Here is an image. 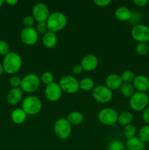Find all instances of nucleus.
<instances>
[{
  "label": "nucleus",
  "instance_id": "7ed1b4c3",
  "mask_svg": "<svg viewBox=\"0 0 149 150\" xmlns=\"http://www.w3.org/2000/svg\"><path fill=\"white\" fill-rule=\"evenodd\" d=\"M42 108V101L35 95H29L22 101L21 108L27 115H36L40 112Z\"/></svg>",
  "mask_w": 149,
  "mask_h": 150
},
{
  "label": "nucleus",
  "instance_id": "cd10ccee",
  "mask_svg": "<svg viewBox=\"0 0 149 150\" xmlns=\"http://www.w3.org/2000/svg\"><path fill=\"white\" fill-rule=\"evenodd\" d=\"M148 45L146 42H137L135 47V51L137 54L140 56H145L148 52Z\"/></svg>",
  "mask_w": 149,
  "mask_h": 150
},
{
  "label": "nucleus",
  "instance_id": "c85d7f7f",
  "mask_svg": "<svg viewBox=\"0 0 149 150\" xmlns=\"http://www.w3.org/2000/svg\"><path fill=\"white\" fill-rule=\"evenodd\" d=\"M40 80L44 84L48 85L50 83H53L54 81V76L52 73L49 71H45L41 75Z\"/></svg>",
  "mask_w": 149,
  "mask_h": 150
},
{
  "label": "nucleus",
  "instance_id": "6e6552de",
  "mask_svg": "<svg viewBox=\"0 0 149 150\" xmlns=\"http://www.w3.org/2000/svg\"><path fill=\"white\" fill-rule=\"evenodd\" d=\"M148 96L145 92H134L129 98V105L134 111H144L148 105Z\"/></svg>",
  "mask_w": 149,
  "mask_h": 150
},
{
  "label": "nucleus",
  "instance_id": "4468645a",
  "mask_svg": "<svg viewBox=\"0 0 149 150\" xmlns=\"http://www.w3.org/2000/svg\"><path fill=\"white\" fill-rule=\"evenodd\" d=\"M98 64V58L93 54H87L84 56L80 62V65L83 67V70L87 72L94 70L97 67Z\"/></svg>",
  "mask_w": 149,
  "mask_h": 150
},
{
  "label": "nucleus",
  "instance_id": "a19ab883",
  "mask_svg": "<svg viewBox=\"0 0 149 150\" xmlns=\"http://www.w3.org/2000/svg\"><path fill=\"white\" fill-rule=\"evenodd\" d=\"M4 2H6L10 6H14L15 4H17L18 3V1L17 0H6V1H4Z\"/></svg>",
  "mask_w": 149,
  "mask_h": 150
},
{
  "label": "nucleus",
  "instance_id": "79ce46f5",
  "mask_svg": "<svg viewBox=\"0 0 149 150\" xmlns=\"http://www.w3.org/2000/svg\"><path fill=\"white\" fill-rule=\"evenodd\" d=\"M3 71H4V70H3L2 64H1V63H0V76H1V74H2Z\"/></svg>",
  "mask_w": 149,
  "mask_h": 150
},
{
  "label": "nucleus",
  "instance_id": "1a4fd4ad",
  "mask_svg": "<svg viewBox=\"0 0 149 150\" xmlns=\"http://www.w3.org/2000/svg\"><path fill=\"white\" fill-rule=\"evenodd\" d=\"M92 96L96 102L100 103H107L112 99V90L107 87L105 85H99L93 89Z\"/></svg>",
  "mask_w": 149,
  "mask_h": 150
},
{
  "label": "nucleus",
  "instance_id": "39448f33",
  "mask_svg": "<svg viewBox=\"0 0 149 150\" xmlns=\"http://www.w3.org/2000/svg\"><path fill=\"white\" fill-rule=\"evenodd\" d=\"M40 85L39 77L35 73H29L26 75L21 79L20 88L23 92L27 93H33L36 92Z\"/></svg>",
  "mask_w": 149,
  "mask_h": 150
},
{
  "label": "nucleus",
  "instance_id": "7c9ffc66",
  "mask_svg": "<svg viewBox=\"0 0 149 150\" xmlns=\"http://www.w3.org/2000/svg\"><path fill=\"white\" fill-rule=\"evenodd\" d=\"M108 150H126V146L121 141L115 140L108 145Z\"/></svg>",
  "mask_w": 149,
  "mask_h": 150
},
{
  "label": "nucleus",
  "instance_id": "f704fd0d",
  "mask_svg": "<svg viewBox=\"0 0 149 150\" xmlns=\"http://www.w3.org/2000/svg\"><path fill=\"white\" fill-rule=\"evenodd\" d=\"M36 29L38 32V33H41V34L46 33V32L48 31V26H47L46 22H37Z\"/></svg>",
  "mask_w": 149,
  "mask_h": 150
},
{
  "label": "nucleus",
  "instance_id": "5701e85b",
  "mask_svg": "<svg viewBox=\"0 0 149 150\" xmlns=\"http://www.w3.org/2000/svg\"><path fill=\"white\" fill-rule=\"evenodd\" d=\"M67 120L71 125H78L83 121V115L77 111H73L67 115Z\"/></svg>",
  "mask_w": 149,
  "mask_h": 150
},
{
  "label": "nucleus",
  "instance_id": "f03ea898",
  "mask_svg": "<svg viewBox=\"0 0 149 150\" xmlns=\"http://www.w3.org/2000/svg\"><path fill=\"white\" fill-rule=\"evenodd\" d=\"M46 23L48 31L56 33L65 28L67 24V18L61 12L56 11L50 14Z\"/></svg>",
  "mask_w": 149,
  "mask_h": 150
},
{
  "label": "nucleus",
  "instance_id": "dca6fc26",
  "mask_svg": "<svg viewBox=\"0 0 149 150\" xmlns=\"http://www.w3.org/2000/svg\"><path fill=\"white\" fill-rule=\"evenodd\" d=\"M23 92L20 87L12 88L9 90L7 95V100L9 104L15 105L23 100Z\"/></svg>",
  "mask_w": 149,
  "mask_h": 150
},
{
  "label": "nucleus",
  "instance_id": "473e14b6",
  "mask_svg": "<svg viewBox=\"0 0 149 150\" xmlns=\"http://www.w3.org/2000/svg\"><path fill=\"white\" fill-rule=\"evenodd\" d=\"M34 22V18L33 16H30V15L24 16V18H23V23L25 27H33Z\"/></svg>",
  "mask_w": 149,
  "mask_h": 150
},
{
  "label": "nucleus",
  "instance_id": "ddd939ff",
  "mask_svg": "<svg viewBox=\"0 0 149 150\" xmlns=\"http://www.w3.org/2000/svg\"><path fill=\"white\" fill-rule=\"evenodd\" d=\"M45 98L50 102H56L61 98L62 95V90L58 83L53 82L47 85L45 89Z\"/></svg>",
  "mask_w": 149,
  "mask_h": 150
},
{
  "label": "nucleus",
  "instance_id": "20e7f679",
  "mask_svg": "<svg viewBox=\"0 0 149 150\" xmlns=\"http://www.w3.org/2000/svg\"><path fill=\"white\" fill-rule=\"evenodd\" d=\"M58 84L62 92L67 94H74L80 89L79 81L71 75L62 76L58 81Z\"/></svg>",
  "mask_w": 149,
  "mask_h": 150
},
{
  "label": "nucleus",
  "instance_id": "bb28decb",
  "mask_svg": "<svg viewBox=\"0 0 149 150\" xmlns=\"http://www.w3.org/2000/svg\"><path fill=\"white\" fill-rule=\"evenodd\" d=\"M136 127L132 124H129L128 125L125 126L124 129V136L127 138V139H131V138L134 137L136 135Z\"/></svg>",
  "mask_w": 149,
  "mask_h": 150
},
{
  "label": "nucleus",
  "instance_id": "c03bdc74",
  "mask_svg": "<svg viewBox=\"0 0 149 150\" xmlns=\"http://www.w3.org/2000/svg\"><path fill=\"white\" fill-rule=\"evenodd\" d=\"M148 105H149V96H148Z\"/></svg>",
  "mask_w": 149,
  "mask_h": 150
},
{
  "label": "nucleus",
  "instance_id": "37998d69",
  "mask_svg": "<svg viewBox=\"0 0 149 150\" xmlns=\"http://www.w3.org/2000/svg\"><path fill=\"white\" fill-rule=\"evenodd\" d=\"M4 0H0V7H2L3 4H4Z\"/></svg>",
  "mask_w": 149,
  "mask_h": 150
},
{
  "label": "nucleus",
  "instance_id": "f257e3e1",
  "mask_svg": "<svg viewBox=\"0 0 149 150\" xmlns=\"http://www.w3.org/2000/svg\"><path fill=\"white\" fill-rule=\"evenodd\" d=\"M22 64V58L18 54L15 52H9L3 59V70L7 74L13 75L20 70Z\"/></svg>",
  "mask_w": 149,
  "mask_h": 150
},
{
  "label": "nucleus",
  "instance_id": "423d86ee",
  "mask_svg": "<svg viewBox=\"0 0 149 150\" xmlns=\"http://www.w3.org/2000/svg\"><path fill=\"white\" fill-rule=\"evenodd\" d=\"M54 133L60 139L65 140L71 136L72 125L65 118H61L56 120L53 126Z\"/></svg>",
  "mask_w": 149,
  "mask_h": 150
},
{
  "label": "nucleus",
  "instance_id": "aec40b11",
  "mask_svg": "<svg viewBox=\"0 0 149 150\" xmlns=\"http://www.w3.org/2000/svg\"><path fill=\"white\" fill-rule=\"evenodd\" d=\"M11 120L16 125H21L27 118V114L21 108H15L10 114Z\"/></svg>",
  "mask_w": 149,
  "mask_h": 150
},
{
  "label": "nucleus",
  "instance_id": "f3484780",
  "mask_svg": "<svg viewBox=\"0 0 149 150\" xmlns=\"http://www.w3.org/2000/svg\"><path fill=\"white\" fill-rule=\"evenodd\" d=\"M123 83V81L120 75L117 73H111L107 76L105 79V86L110 90H116L120 89Z\"/></svg>",
  "mask_w": 149,
  "mask_h": 150
},
{
  "label": "nucleus",
  "instance_id": "58836bf2",
  "mask_svg": "<svg viewBox=\"0 0 149 150\" xmlns=\"http://www.w3.org/2000/svg\"><path fill=\"white\" fill-rule=\"evenodd\" d=\"M83 70V67H82V66L80 65V64H75V65L73 66L72 67V72L74 74H76V75L80 74Z\"/></svg>",
  "mask_w": 149,
  "mask_h": 150
},
{
  "label": "nucleus",
  "instance_id": "412c9836",
  "mask_svg": "<svg viewBox=\"0 0 149 150\" xmlns=\"http://www.w3.org/2000/svg\"><path fill=\"white\" fill-rule=\"evenodd\" d=\"M126 149L128 150H144L145 148V144L142 142L138 137L131 138L127 139L126 143Z\"/></svg>",
  "mask_w": 149,
  "mask_h": 150
},
{
  "label": "nucleus",
  "instance_id": "f8f14e48",
  "mask_svg": "<svg viewBox=\"0 0 149 150\" xmlns=\"http://www.w3.org/2000/svg\"><path fill=\"white\" fill-rule=\"evenodd\" d=\"M20 40L27 45H33L37 42L39 33L34 27H24L20 32Z\"/></svg>",
  "mask_w": 149,
  "mask_h": 150
},
{
  "label": "nucleus",
  "instance_id": "0eeeda50",
  "mask_svg": "<svg viewBox=\"0 0 149 150\" xmlns=\"http://www.w3.org/2000/svg\"><path fill=\"white\" fill-rule=\"evenodd\" d=\"M118 113L114 108H104L98 114V120L104 125L114 126L118 120Z\"/></svg>",
  "mask_w": 149,
  "mask_h": 150
},
{
  "label": "nucleus",
  "instance_id": "393cba45",
  "mask_svg": "<svg viewBox=\"0 0 149 150\" xmlns=\"http://www.w3.org/2000/svg\"><path fill=\"white\" fill-rule=\"evenodd\" d=\"M80 84V89L85 92L93 90L94 88V81L91 78H84L79 81Z\"/></svg>",
  "mask_w": 149,
  "mask_h": 150
},
{
  "label": "nucleus",
  "instance_id": "9b49d317",
  "mask_svg": "<svg viewBox=\"0 0 149 150\" xmlns=\"http://www.w3.org/2000/svg\"><path fill=\"white\" fill-rule=\"evenodd\" d=\"M50 14L49 8L45 3H37L32 8V16L37 22H46Z\"/></svg>",
  "mask_w": 149,
  "mask_h": 150
},
{
  "label": "nucleus",
  "instance_id": "ea45409f",
  "mask_svg": "<svg viewBox=\"0 0 149 150\" xmlns=\"http://www.w3.org/2000/svg\"><path fill=\"white\" fill-rule=\"evenodd\" d=\"M133 3L138 7H144L148 3V0H133Z\"/></svg>",
  "mask_w": 149,
  "mask_h": 150
},
{
  "label": "nucleus",
  "instance_id": "b1692460",
  "mask_svg": "<svg viewBox=\"0 0 149 150\" xmlns=\"http://www.w3.org/2000/svg\"><path fill=\"white\" fill-rule=\"evenodd\" d=\"M134 87L131 83H124L120 87V91L122 95L127 98H131L134 93Z\"/></svg>",
  "mask_w": 149,
  "mask_h": 150
},
{
  "label": "nucleus",
  "instance_id": "2eb2a0df",
  "mask_svg": "<svg viewBox=\"0 0 149 150\" xmlns=\"http://www.w3.org/2000/svg\"><path fill=\"white\" fill-rule=\"evenodd\" d=\"M132 84L137 92H145L149 90V79L145 75L135 76Z\"/></svg>",
  "mask_w": 149,
  "mask_h": 150
},
{
  "label": "nucleus",
  "instance_id": "2f4dec72",
  "mask_svg": "<svg viewBox=\"0 0 149 150\" xmlns=\"http://www.w3.org/2000/svg\"><path fill=\"white\" fill-rule=\"evenodd\" d=\"M10 52V45L5 40H0V55L5 56Z\"/></svg>",
  "mask_w": 149,
  "mask_h": 150
},
{
  "label": "nucleus",
  "instance_id": "c756f323",
  "mask_svg": "<svg viewBox=\"0 0 149 150\" xmlns=\"http://www.w3.org/2000/svg\"><path fill=\"white\" fill-rule=\"evenodd\" d=\"M121 77L124 83H131L134 81L135 76H134V73L131 70H128L123 72Z\"/></svg>",
  "mask_w": 149,
  "mask_h": 150
},
{
  "label": "nucleus",
  "instance_id": "72a5a7b5",
  "mask_svg": "<svg viewBox=\"0 0 149 150\" xmlns=\"http://www.w3.org/2000/svg\"><path fill=\"white\" fill-rule=\"evenodd\" d=\"M20 83H21V79L18 76H12L10 79V84L13 86V88L20 87Z\"/></svg>",
  "mask_w": 149,
  "mask_h": 150
},
{
  "label": "nucleus",
  "instance_id": "a878e982",
  "mask_svg": "<svg viewBox=\"0 0 149 150\" xmlns=\"http://www.w3.org/2000/svg\"><path fill=\"white\" fill-rule=\"evenodd\" d=\"M138 138L145 144L149 142V125H145L140 127L138 133Z\"/></svg>",
  "mask_w": 149,
  "mask_h": 150
},
{
  "label": "nucleus",
  "instance_id": "6ab92c4d",
  "mask_svg": "<svg viewBox=\"0 0 149 150\" xmlns=\"http://www.w3.org/2000/svg\"><path fill=\"white\" fill-rule=\"evenodd\" d=\"M115 16L116 19L122 22L129 21L131 20L132 16V12L125 6L118 7L115 12Z\"/></svg>",
  "mask_w": 149,
  "mask_h": 150
},
{
  "label": "nucleus",
  "instance_id": "a211bd4d",
  "mask_svg": "<svg viewBox=\"0 0 149 150\" xmlns=\"http://www.w3.org/2000/svg\"><path fill=\"white\" fill-rule=\"evenodd\" d=\"M58 38L55 32L48 31L42 36V42L44 46L47 48H53L56 45Z\"/></svg>",
  "mask_w": 149,
  "mask_h": 150
},
{
  "label": "nucleus",
  "instance_id": "e433bc0d",
  "mask_svg": "<svg viewBox=\"0 0 149 150\" xmlns=\"http://www.w3.org/2000/svg\"><path fill=\"white\" fill-rule=\"evenodd\" d=\"M140 19H141V16H140V13H132V16H131V18L129 21H131V23H134V25H136V24H138Z\"/></svg>",
  "mask_w": 149,
  "mask_h": 150
},
{
  "label": "nucleus",
  "instance_id": "4be33fe9",
  "mask_svg": "<svg viewBox=\"0 0 149 150\" xmlns=\"http://www.w3.org/2000/svg\"><path fill=\"white\" fill-rule=\"evenodd\" d=\"M133 121V115L131 112L127 111H124L118 114L117 122L121 125L127 126L128 125L131 124Z\"/></svg>",
  "mask_w": 149,
  "mask_h": 150
},
{
  "label": "nucleus",
  "instance_id": "c9c22d12",
  "mask_svg": "<svg viewBox=\"0 0 149 150\" xmlns=\"http://www.w3.org/2000/svg\"><path fill=\"white\" fill-rule=\"evenodd\" d=\"M93 2L98 7H104L110 4L111 1L110 0H93Z\"/></svg>",
  "mask_w": 149,
  "mask_h": 150
},
{
  "label": "nucleus",
  "instance_id": "9d476101",
  "mask_svg": "<svg viewBox=\"0 0 149 150\" xmlns=\"http://www.w3.org/2000/svg\"><path fill=\"white\" fill-rule=\"evenodd\" d=\"M131 35L137 42H146L149 41V27L143 23L134 25L131 30Z\"/></svg>",
  "mask_w": 149,
  "mask_h": 150
},
{
  "label": "nucleus",
  "instance_id": "4c0bfd02",
  "mask_svg": "<svg viewBox=\"0 0 149 150\" xmlns=\"http://www.w3.org/2000/svg\"><path fill=\"white\" fill-rule=\"evenodd\" d=\"M143 119L146 123V125H149V107H147L143 111Z\"/></svg>",
  "mask_w": 149,
  "mask_h": 150
}]
</instances>
